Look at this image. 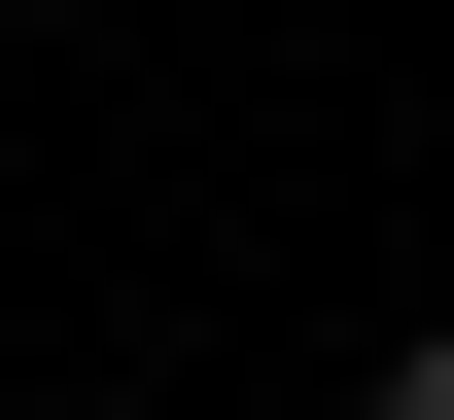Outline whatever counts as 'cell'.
<instances>
[{"instance_id":"obj_1","label":"cell","mask_w":454,"mask_h":420,"mask_svg":"<svg viewBox=\"0 0 454 420\" xmlns=\"http://www.w3.org/2000/svg\"><path fill=\"white\" fill-rule=\"evenodd\" d=\"M349 420H454V315H419V351H385V385H349Z\"/></svg>"}]
</instances>
